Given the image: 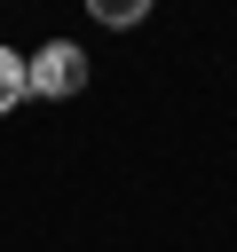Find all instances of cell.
I'll return each instance as SVG.
<instances>
[{
    "mask_svg": "<svg viewBox=\"0 0 237 252\" xmlns=\"http://www.w3.org/2000/svg\"><path fill=\"white\" fill-rule=\"evenodd\" d=\"M24 87H32V94H47V102H63V94H79V87H87V55H79L71 39H55V47L24 55Z\"/></svg>",
    "mask_w": 237,
    "mask_h": 252,
    "instance_id": "obj_1",
    "label": "cell"
},
{
    "mask_svg": "<svg viewBox=\"0 0 237 252\" xmlns=\"http://www.w3.org/2000/svg\"><path fill=\"white\" fill-rule=\"evenodd\" d=\"M87 8H95V16H103V24H118V32H126V24H142V16H150V0H87Z\"/></svg>",
    "mask_w": 237,
    "mask_h": 252,
    "instance_id": "obj_3",
    "label": "cell"
},
{
    "mask_svg": "<svg viewBox=\"0 0 237 252\" xmlns=\"http://www.w3.org/2000/svg\"><path fill=\"white\" fill-rule=\"evenodd\" d=\"M24 94H32V87H24V55H16V47H0V118H8Z\"/></svg>",
    "mask_w": 237,
    "mask_h": 252,
    "instance_id": "obj_2",
    "label": "cell"
}]
</instances>
